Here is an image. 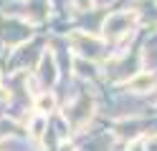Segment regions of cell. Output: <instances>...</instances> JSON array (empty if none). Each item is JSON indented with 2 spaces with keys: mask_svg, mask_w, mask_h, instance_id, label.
<instances>
[{
  "mask_svg": "<svg viewBox=\"0 0 157 151\" xmlns=\"http://www.w3.org/2000/svg\"><path fill=\"white\" fill-rule=\"evenodd\" d=\"M53 108H56L53 96H41V101H38V111H43V113H51Z\"/></svg>",
  "mask_w": 157,
  "mask_h": 151,
  "instance_id": "2",
  "label": "cell"
},
{
  "mask_svg": "<svg viewBox=\"0 0 157 151\" xmlns=\"http://www.w3.org/2000/svg\"><path fill=\"white\" fill-rule=\"evenodd\" d=\"M147 86H152V76H147V73L137 76L134 81H129V88H132V91H144Z\"/></svg>",
  "mask_w": 157,
  "mask_h": 151,
  "instance_id": "1",
  "label": "cell"
}]
</instances>
